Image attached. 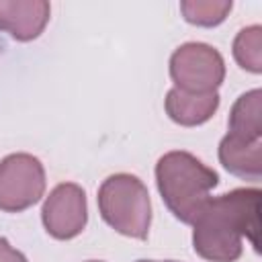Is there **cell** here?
Returning <instances> with one entry per match:
<instances>
[{
  "label": "cell",
  "mask_w": 262,
  "mask_h": 262,
  "mask_svg": "<svg viewBox=\"0 0 262 262\" xmlns=\"http://www.w3.org/2000/svg\"><path fill=\"white\" fill-rule=\"evenodd\" d=\"M229 133L244 139H262V92L258 88L244 92L231 106Z\"/></svg>",
  "instance_id": "obj_10"
},
{
  "label": "cell",
  "mask_w": 262,
  "mask_h": 262,
  "mask_svg": "<svg viewBox=\"0 0 262 262\" xmlns=\"http://www.w3.org/2000/svg\"><path fill=\"white\" fill-rule=\"evenodd\" d=\"M98 213L117 233L145 239L151 225V201L147 186L133 174L108 176L98 188Z\"/></svg>",
  "instance_id": "obj_3"
},
{
  "label": "cell",
  "mask_w": 262,
  "mask_h": 262,
  "mask_svg": "<svg viewBox=\"0 0 262 262\" xmlns=\"http://www.w3.org/2000/svg\"><path fill=\"white\" fill-rule=\"evenodd\" d=\"M0 262H29L23 252L12 248L6 237H0Z\"/></svg>",
  "instance_id": "obj_13"
},
{
  "label": "cell",
  "mask_w": 262,
  "mask_h": 262,
  "mask_svg": "<svg viewBox=\"0 0 262 262\" xmlns=\"http://www.w3.org/2000/svg\"><path fill=\"white\" fill-rule=\"evenodd\" d=\"M88 262H100V260H88Z\"/></svg>",
  "instance_id": "obj_15"
},
{
  "label": "cell",
  "mask_w": 262,
  "mask_h": 262,
  "mask_svg": "<svg viewBox=\"0 0 262 262\" xmlns=\"http://www.w3.org/2000/svg\"><path fill=\"white\" fill-rule=\"evenodd\" d=\"M260 231V190L235 188L209 199L192 221V248L211 262H235L242 256L246 235L258 250Z\"/></svg>",
  "instance_id": "obj_1"
},
{
  "label": "cell",
  "mask_w": 262,
  "mask_h": 262,
  "mask_svg": "<svg viewBox=\"0 0 262 262\" xmlns=\"http://www.w3.org/2000/svg\"><path fill=\"white\" fill-rule=\"evenodd\" d=\"M231 0H182L180 12L186 23L196 27H217L231 12Z\"/></svg>",
  "instance_id": "obj_11"
},
{
  "label": "cell",
  "mask_w": 262,
  "mask_h": 262,
  "mask_svg": "<svg viewBox=\"0 0 262 262\" xmlns=\"http://www.w3.org/2000/svg\"><path fill=\"white\" fill-rule=\"evenodd\" d=\"M219 176L196 156L176 149L164 154L156 164V184L168 211L182 223H192L203 211Z\"/></svg>",
  "instance_id": "obj_2"
},
{
  "label": "cell",
  "mask_w": 262,
  "mask_h": 262,
  "mask_svg": "<svg viewBox=\"0 0 262 262\" xmlns=\"http://www.w3.org/2000/svg\"><path fill=\"white\" fill-rule=\"evenodd\" d=\"M45 168L33 154H10L0 160V211L20 213L45 192Z\"/></svg>",
  "instance_id": "obj_5"
},
{
  "label": "cell",
  "mask_w": 262,
  "mask_h": 262,
  "mask_svg": "<svg viewBox=\"0 0 262 262\" xmlns=\"http://www.w3.org/2000/svg\"><path fill=\"white\" fill-rule=\"evenodd\" d=\"M219 162L227 172L246 180H260L262 139H244L227 133L219 143Z\"/></svg>",
  "instance_id": "obj_8"
},
{
  "label": "cell",
  "mask_w": 262,
  "mask_h": 262,
  "mask_svg": "<svg viewBox=\"0 0 262 262\" xmlns=\"http://www.w3.org/2000/svg\"><path fill=\"white\" fill-rule=\"evenodd\" d=\"M51 6L45 0H0V31L14 41H33L47 27Z\"/></svg>",
  "instance_id": "obj_7"
},
{
  "label": "cell",
  "mask_w": 262,
  "mask_h": 262,
  "mask_svg": "<svg viewBox=\"0 0 262 262\" xmlns=\"http://www.w3.org/2000/svg\"><path fill=\"white\" fill-rule=\"evenodd\" d=\"M170 78L174 82V88L182 92H217V88L225 80V61L213 45L188 41L172 53Z\"/></svg>",
  "instance_id": "obj_4"
},
{
  "label": "cell",
  "mask_w": 262,
  "mask_h": 262,
  "mask_svg": "<svg viewBox=\"0 0 262 262\" xmlns=\"http://www.w3.org/2000/svg\"><path fill=\"white\" fill-rule=\"evenodd\" d=\"M137 262H156V260H137ZM166 262H172V260H166Z\"/></svg>",
  "instance_id": "obj_14"
},
{
  "label": "cell",
  "mask_w": 262,
  "mask_h": 262,
  "mask_svg": "<svg viewBox=\"0 0 262 262\" xmlns=\"http://www.w3.org/2000/svg\"><path fill=\"white\" fill-rule=\"evenodd\" d=\"M45 231L55 239H72L80 235L88 223L86 192L76 182L57 184L41 207Z\"/></svg>",
  "instance_id": "obj_6"
},
{
  "label": "cell",
  "mask_w": 262,
  "mask_h": 262,
  "mask_svg": "<svg viewBox=\"0 0 262 262\" xmlns=\"http://www.w3.org/2000/svg\"><path fill=\"white\" fill-rule=\"evenodd\" d=\"M233 57L239 63V68L252 74L262 72V27L260 25H250L235 35Z\"/></svg>",
  "instance_id": "obj_12"
},
{
  "label": "cell",
  "mask_w": 262,
  "mask_h": 262,
  "mask_svg": "<svg viewBox=\"0 0 262 262\" xmlns=\"http://www.w3.org/2000/svg\"><path fill=\"white\" fill-rule=\"evenodd\" d=\"M164 108L174 123L182 127H196L207 123L215 115V111L219 108V94H190L178 88H170L164 100Z\"/></svg>",
  "instance_id": "obj_9"
}]
</instances>
